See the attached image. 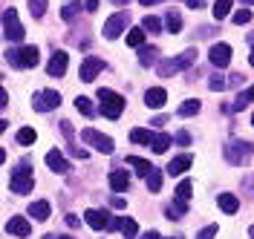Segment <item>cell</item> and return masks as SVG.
Wrapping results in <instances>:
<instances>
[{
	"mask_svg": "<svg viewBox=\"0 0 254 239\" xmlns=\"http://www.w3.org/2000/svg\"><path fill=\"white\" fill-rule=\"evenodd\" d=\"M252 144L243 142V139H231V142L222 147V156H225V161L228 164H234V167H243V164H249V159H252Z\"/></svg>",
	"mask_w": 254,
	"mask_h": 239,
	"instance_id": "2",
	"label": "cell"
},
{
	"mask_svg": "<svg viewBox=\"0 0 254 239\" xmlns=\"http://www.w3.org/2000/svg\"><path fill=\"white\" fill-rule=\"evenodd\" d=\"M104 69V61L101 58H95V55H87L84 61H81V69H78V78L84 81V84H93L95 75Z\"/></svg>",
	"mask_w": 254,
	"mask_h": 239,
	"instance_id": "9",
	"label": "cell"
},
{
	"mask_svg": "<svg viewBox=\"0 0 254 239\" xmlns=\"http://www.w3.org/2000/svg\"><path fill=\"white\" fill-rule=\"evenodd\" d=\"M6 234H12V237L26 239V237L32 234V225H29V219H23V216H12V219L6 222Z\"/></svg>",
	"mask_w": 254,
	"mask_h": 239,
	"instance_id": "14",
	"label": "cell"
},
{
	"mask_svg": "<svg viewBox=\"0 0 254 239\" xmlns=\"http://www.w3.org/2000/svg\"><path fill=\"white\" fill-rule=\"evenodd\" d=\"M243 188H249V191L254 193V176H249V179H243Z\"/></svg>",
	"mask_w": 254,
	"mask_h": 239,
	"instance_id": "48",
	"label": "cell"
},
{
	"mask_svg": "<svg viewBox=\"0 0 254 239\" xmlns=\"http://www.w3.org/2000/svg\"><path fill=\"white\" fill-rule=\"evenodd\" d=\"M139 239H165V237H162L159 231H147V234H142V237H139Z\"/></svg>",
	"mask_w": 254,
	"mask_h": 239,
	"instance_id": "43",
	"label": "cell"
},
{
	"mask_svg": "<svg viewBox=\"0 0 254 239\" xmlns=\"http://www.w3.org/2000/svg\"><path fill=\"white\" fill-rule=\"evenodd\" d=\"M66 225H69V228H78V216H72V213H69V216H66Z\"/></svg>",
	"mask_w": 254,
	"mask_h": 239,
	"instance_id": "47",
	"label": "cell"
},
{
	"mask_svg": "<svg viewBox=\"0 0 254 239\" xmlns=\"http://www.w3.org/2000/svg\"><path fill=\"white\" fill-rule=\"evenodd\" d=\"M193 61H196V49H185L182 55H176V58H171V61H162L156 72H159V78H171V75H176V72L188 69Z\"/></svg>",
	"mask_w": 254,
	"mask_h": 239,
	"instance_id": "3",
	"label": "cell"
},
{
	"mask_svg": "<svg viewBox=\"0 0 254 239\" xmlns=\"http://www.w3.org/2000/svg\"><path fill=\"white\" fill-rule=\"evenodd\" d=\"M211 12H214V17H217V20H222V17H228V15H231V0H217Z\"/></svg>",
	"mask_w": 254,
	"mask_h": 239,
	"instance_id": "32",
	"label": "cell"
},
{
	"mask_svg": "<svg viewBox=\"0 0 254 239\" xmlns=\"http://www.w3.org/2000/svg\"><path fill=\"white\" fill-rule=\"evenodd\" d=\"M237 26H243V23H249L252 20V9H240V12H234V17H231Z\"/></svg>",
	"mask_w": 254,
	"mask_h": 239,
	"instance_id": "40",
	"label": "cell"
},
{
	"mask_svg": "<svg viewBox=\"0 0 254 239\" xmlns=\"http://www.w3.org/2000/svg\"><path fill=\"white\" fill-rule=\"evenodd\" d=\"M110 188L116 193H122L130 188V176H127V170H113L110 173Z\"/></svg>",
	"mask_w": 254,
	"mask_h": 239,
	"instance_id": "20",
	"label": "cell"
},
{
	"mask_svg": "<svg viewBox=\"0 0 254 239\" xmlns=\"http://www.w3.org/2000/svg\"><path fill=\"white\" fill-rule=\"evenodd\" d=\"M252 127H254V115H252Z\"/></svg>",
	"mask_w": 254,
	"mask_h": 239,
	"instance_id": "58",
	"label": "cell"
},
{
	"mask_svg": "<svg viewBox=\"0 0 254 239\" xmlns=\"http://www.w3.org/2000/svg\"><path fill=\"white\" fill-rule=\"evenodd\" d=\"M176 199H182V202H188L190 199V182L188 179H182V182L176 185Z\"/></svg>",
	"mask_w": 254,
	"mask_h": 239,
	"instance_id": "37",
	"label": "cell"
},
{
	"mask_svg": "<svg viewBox=\"0 0 254 239\" xmlns=\"http://www.w3.org/2000/svg\"><path fill=\"white\" fill-rule=\"evenodd\" d=\"M47 164H49V170H52V173H61V176L72 170V164L64 159L61 150H49V153H47Z\"/></svg>",
	"mask_w": 254,
	"mask_h": 239,
	"instance_id": "13",
	"label": "cell"
},
{
	"mask_svg": "<svg viewBox=\"0 0 254 239\" xmlns=\"http://www.w3.org/2000/svg\"><path fill=\"white\" fill-rule=\"evenodd\" d=\"M110 3H116V6H127L130 0H110Z\"/></svg>",
	"mask_w": 254,
	"mask_h": 239,
	"instance_id": "53",
	"label": "cell"
},
{
	"mask_svg": "<svg viewBox=\"0 0 254 239\" xmlns=\"http://www.w3.org/2000/svg\"><path fill=\"white\" fill-rule=\"evenodd\" d=\"M240 81H243V75H231V78H228V87H237Z\"/></svg>",
	"mask_w": 254,
	"mask_h": 239,
	"instance_id": "50",
	"label": "cell"
},
{
	"mask_svg": "<svg viewBox=\"0 0 254 239\" xmlns=\"http://www.w3.org/2000/svg\"><path fill=\"white\" fill-rule=\"evenodd\" d=\"M156 58H159V49L156 47H142V49H139V64H142V66L156 64Z\"/></svg>",
	"mask_w": 254,
	"mask_h": 239,
	"instance_id": "26",
	"label": "cell"
},
{
	"mask_svg": "<svg viewBox=\"0 0 254 239\" xmlns=\"http://www.w3.org/2000/svg\"><path fill=\"white\" fill-rule=\"evenodd\" d=\"M98 101H101V112H104V118H122V112H125V98L119 96V93H113V90H98Z\"/></svg>",
	"mask_w": 254,
	"mask_h": 239,
	"instance_id": "4",
	"label": "cell"
},
{
	"mask_svg": "<svg viewBox=\"0 0 254 239\" xmlns=\"http://www.w3.org/2000/svg\"><path fill=\"white\" fill-rule=\"evenodd\" d=\"M84 6H87V12H95L98 9V0H84Z\"/></svg>",
	"mask_w": 254,
	"mask_h": 239,
	"instance_id": "46",
	"label": "cell"
},
{
	"mask_svg": "<svg viewBox=\"0 0 254 239\" xmlns=\"http://www.w3.org/2000/svg\"><path fill=\"white\" fill-rule=\"evenodd\" d=\"M190 164H193V159H190L188 153H185V156H176V159L168 161V173H171V176H182Z\"/></svg>",
	"mask_w": 254,
	"mask_h": 239,
	"instance_id": "19",
	"label": "cell"
},
{
	"mask_svg": "<svg viewBox=\"0 0 254 239\" xmlns=\"http://www.w3.org/2000/svg\"><path fill=\"white\" fill-rule=\"evenodd\" d=\"M142 6H153V3H159V0H139Z\"/></svg>",
	"mask_w": 254,
	"mask_h": 239,
	"instance_id": "52",
	"label": "cell"
},
{
	"mask_svg": "<svg viewBox=\"0 0 254 239\" xmlns=\"http://www.w3.org/2000/svg\"><path fill=\"white\" fill-rule=\"evenodd\" d=\"M9 104V96H6V90H0V107H6Z\"/></svg>",
	"mask_w": 254,
	"mask_h": 239,
	"instance_id": "51",
	"label": "cell"
},
{
	"mask_svg": "<svg viewBox=\"0 0 254 239\" xmlns=\"http://www.w3.org/2000/svg\"><path fill=\"white\" fill-rule=\"evenodd\" d=\"M165 26H168V32H171V35L182 32V15H179V12H174V9H171V12L165 15Z\"/></svg>",
	"mask_w": 254,
	"mask_h": 239,
	"instance_id": "25",
	"label": "cell"
},
{
	"mask_svg": "<svg viewBox=\"0 0 254 239\" xmlns=\"http://www.w3.org/2000/svg\"><path fill=\"white\" fill-rule=\"evenodd\" d=\"M49 213H52V207H49L47 199H38V202L29 205V216H35V222H47Z\"/></svg>",
	"mask_w": 254,
	"mask_h": 239,
	"instance_id": "18",
	"label": "cell"
},
{
	"mask_svg": "<svg viewBox=\"0 0 254 239\" xmlns=\"http://www.w3.org/2000/svg\"><path fill=\"white\" fill-rule=\"evenodd\" d=\"M75 110L81 112V115H93V101H90V98H84V96H78L75 98Z\"/></svg>",
	"mask_w": 254,
	"mask_h": 239,
	"instance_id": "34",
	"label": "cell"
},
{
	"mask_svg": "<svg viewBox=\"0 0 254 239\" xmlns=\"http://www.w3.org/2000/svg\"><path fill=\"white\" fill-rule=\"evenodd\" d=\"M249 64H252V66H254V49H252V55H249Z\"/></svg>",
	"mask_w": 254,
	"mask_h": 239,
	"instance_id": "55",
	"label": "cell"
},
{
	"mask_svg": "<svg viewBox=\"0 0 254 239\" xmlns=\"http://www.w3.org/2000/svg\"><path fill=\"white\" fill-rule=\"evenodd\" d=\"M165 101H168V93H165L162 87H153V90H147V93H144V104H147L150 110L165 107Z\"/></svg>",
	"mask_w": 254,
	"mask_h": 239,
	"instance_id": "16",
	"label": "cell"
},
{
	"mask_svg": "<svg viewBox=\"0 0 254 239\" xmlns=\"http://www.w3.org/2000/svg\"><path fill=\"white\" fill-rule=\"evenodd\" d=\"M6 64H12L15 69H32V66L41 64V52H38V47L9 49V52H6Z\"/></svg>",
	"mask_w": 254,
	"mask_h": 239,
	"instance_id": "1",
	"label": "cell"
},
{
	"mask_svg": "<svg viewBox=\"0 0 254 239\" xmlns=\"http://www.w3.org/2000/svg\"><path fill=\"white\" fill-rule=\"evenodd\" d=\"M78 9H81V3H66V6H64V12H61V17H64V20H72V17L78 15Z\"/></svg>",
	"mask_w": 254,
	"mask_h": 239,
	"instance_id": "39",
	"label": "cell"
},
{
	"mask_svg": "<svg viewBox=\"0 0 254 239\" xmlns=\"http://www.w3.org/2000/svg\"><path fill=\"white\" fill-rule=\"evenodd\" d=\"M153 136H156V133H150V130H144V127L130 130V142H136V144H150Z\"/></svg>",
	"mask_w": 254,
	"mask_h": 239,
	"instance_id": "27",
	"label": "cell"
},
{
	"mask_svg": "<svg viewBox=\"0 0 254 239\" xmlns=\"http://www.w3.org/2000/svg\"><path fill=\"white\" fill-rule=\"evenodd\" d=\"M176 144H182V147H188V144H190V136L185 133V130H182V133H176Z\"/></svg>",
	"mask_w": 254,
	"mask_h": 239,
	"instance_id": "42",
	"label": "cell"
},
{
	"mask_svg": "<svg viewBox=\"0 0 254 239\" xmlns=\"http://www.w3.org/2000/svg\"><path fill=\"white\" fill-rule=\"evenodd\" d=\"M17 144H35V139H38V133H35V130L32 127H20L17 130Z\"/></svg>",
	"mask_w": 254,
	"mask_h": 239,
	"instance_id": "33",
	"label": "cell"
},
{
	"mask_svg": "<svg viewBox=\"0 0 254 239\" xmlns=\"http://www.w3.org/2000/svg\"><path fill=\"white\" fill-rule=\"evenodd\" d=\"M69 153H72V156H75V159H87V150H81V147H72V150H69Z\"/></svg>",
	"mask_w": 254,
	"mask_h": 239,
	"instance_id": "44",
	"label": "cell"
},
{
	"mask_svg": "<svg viewBox=\"0 0 254 239\" xmlns=\"http://www.w3.org/2000/svg\"><path fill=\"white\" fill-rule=\"evenodd\" d=\"M147 191H150V193L162 191V170H153V173L147 176Z\"/></svg>",
	"mask_w": 254,
	"mask_h": 239,
	"instance_id": "35",
	"label": "cell"
},
{
	"mask_svg": "<svg viewBox=\"0 0 254 239\" xmlns=\"http://www.w3.org/2000/svg\"><path fill=\"white\" fill-rule=\"evenodd\" d=\"M199 110H202V104H199L196 98H188L185 104H179V115H182V118H188V115H196Z\"/></svg>",
	"mask_w": 254,
	"mask_h": 239,
	"instance_id": "28",
	"label": "cell"
},
{
	"mask_svg": "<svg viewBox=\"0 0 254 239\" xmlns=\"http://www.w3.org/2000/svg\"><path fill=\"white\" fill-rule=\"evenodd\" d=\"M44 239H72V237H52V234H49V237H44Z\"/></svg>",
	"mask_w": 254,
	"mask_h": 239,
	"instance_id": "54",
	"label": "cell"
},
{
	"mask_svg": "<svg viewBox=\"0 0 254 239\" xmlns=\"http://www.w3.org/2000/svg\"><path fill=\"white\" fill-rule=\"evenodd\" d=\"M142 29L144 32H150V35H156V32H162V20L153 17V15H144L142 17Z\"/></svg>",
	"mask_w": 254,
	"mask_h": 239,
	"instance_id": "30",
	"label": "cell"
},
{
	"mask_svg": "<svg viewBox=\"0 0 254 239\" xmlns=\"http://www.w3.org/2000/svg\"><path fill=\"white\" fill-rule=\"evenodd\" d=\"M254 101V87H249V90H243L237 98H234V104H231V110L234 112H240V110H246L249 104Z\"/></svg>",
	"mask_w": 254,
	"mask_h": 239,
	"instance_id": "23",
	"label": "cell"
},
{
	"mask_svg": "<svg viewBox=\"0 0 254 239\" xmlns=\"http://www.w3.org/2000/svg\"><path fill=\"white\" fill-rule=\"evenodd\" d=\"M217 202H220V207L225 210V213H237V210H240V199L234 196V193H220V199H217Z\"/></svg>",
	"mask_w": 254,
	"mask_h": 239,
	"instance_id": "22",
	"label": "cell"
},
{
	"mask_svg": "<svg viewBox=\"0 0 254 239\" xmlns=\"http://www.w3.org/2000/svg\"><path fill=\"white\" fill-rule=\"evenodd\" d=\"M122 234H125V239H136L139 237V225L133 222V219H127V216H122V228H119Z\"/></svg>",
	"mask_w": 254,
	"mask_h": 239,
	"instance_id": "29",
	"label": "cell"
},
{
	"mask_svg": "<svg viewBox=\"0 0 254 239\" xmlns=\"http://www.w3.org/2000/svg\"><path fill=\"white\" fill-rule=\"evenodd\" d=\"M171 144H174V139H171L168 133H156V136H153V142H150V147H153V153H165Z\"/></svg>",
	"mask_w": 254,
	"mask_h": 239,
	"instance_id": "24",
	"label": "cell"
},
{
	"mask_svg": "<svg viewBox=\"0 0 254 239\" xmlns=\"http://www.w3.org/2000/svg\"><path fill=\"white\" fill-rule=\"evenodd\" d=\"M214 237H217V225H208V228H202L196 234V239H214Z\"/></svg>",
	"mask_w": 254,
	"mask_h": 239,
	"instance_id": "41",
	"label": "cell"
},
{
	"mask_svg": "<svg viewBox=\"0 0 254 239\" xmlns=\"http://www.w3.org/2000/svg\"><path fill=\"white\" fill-rule=\"evenodd\" d=\"M66 66H69V55H66V52H55V55H52V61L47 64L49 78H61L64 72H66Z\"/></svg>",
	"mask_w": 254,
	"mask_h": 239,
	"instance_id": "12",
	"label": "cell"
},
{
	"mask_svg": "<svg viewBox=\"0 0 254 239\" xmlns=\"http://www.w3.org/2000/svg\"><path fill=\"white\" fill-rule=\"evenodd\" d=\"M165 213H168V219L174 222V219H182L185 213H188V202H182V199H174L171 205L165 207Z\"/></svg>",
	"mask_w": 254,
	"mask_h": 239,
	"instance_id": "21",
	"label": "cell"
},
{
	"mask_svg": "<svg viewBox=\"0 0 254 239\" xmlns=\"http://www.w3.org/2000/svg\"><path fill=\"white\" fill-rule=\"evenodd\" d=\"M228 87V81L222 78V75H211V81H208V90H214V93H222Z\"/></svg>",
	"mask_w": 254,
	"mask_h": 239,
	"instance_id": "38",
	"label": "cell"
},
{
	"mask_svg": "<svg viewBox=\"0 0 254 239\" xmlns=\"http://www.w3.org/2000/svg\"><path fill=\"white\" fill-rule=\"evenodd\" d=\"M188 6H190V9H202V6H205V0H188Z\"/></svg>",
	"mask_w": 254,
	"mask_h": 239,
	"instance_id": "49",
	"label": "cell"
},
{
	"mask_svg": "<svg viewBox=\"0 0 254 239\" xmlns=\"http://www.w3.org/2000/svg\"><path fill=\"white\" fill-rule=\"evenodd\" d=\"M127 167H133V170H136L139 176H144V179L156 170V167H153L147 159H142V156H127Z\"/></svg>",
	"mask_w": 254,
	"mask_h": 239,
	"instance_id": "17",
	"label": "cell"
},
{
	"mask_svg": "<svg viewBox=\"0 0 254 239\" xmlns=\"http://www.w3.org/2000/svg\"><path fill=\"white\" fill-rule=\"evenodd\" d=\"M110 205H113V207H125L127 202L122 199V196H113V199H110Z\"/></svg>",
	"mask_w": 254,
	"mask_h": 239,
	"instance_id": "45",
	"label": "cell"
},
{
	"mask_svg": "<svg viewBox=\"0 0 254 239\" xmlns=\"http://www.w3.org/2000/svg\"><path fill=\"white\" fill-rule=\"evenodd\" d=\"M127 20H130V15H127V12H119V15H113L110 20L104 23V38H107V41H116V38H119V35L127 29Z\"/></svg>",
	"mask_w": 254,
	"mask_h": 239,
	"instance_id": "10",
	"label": "cell"
},
{
	"mask_svg": "<svg viewBox=\"0 0 254 239\" xmlns=\"http://www.w3.org/2000/svg\"><path fill=\"white\" fill-rule=\"evenodd\" d=\"M81 139L90 144V147H95L98 153H104V156H110L113 150H116V144H113L110 136H101V133H98V130H93V127L81 130Z\"/></svg>",
	"mask_w": 254,
	"mask_h": 239,
	"instance_id": "7",
	"label": "cell"
},
{
	"mask_svg": "<svg viewBox=\"0 0 254 239\" xmlns=\"http://www.w3.org/2000/svg\"><path fill=\"white\" fill-rule=\"evenodd\" d=\"M32 107L38 112L58 110V107H61V96H58L55 90H41V93H35V98H32Z\"/></svg>",
	"mask_w": 254,
	"mask_h": 239,
	"instance_id": "8",
	"label": "cell"
},
{
	"mask_svg": "<svg viewBox=\"0 0 254 239\" xmlns=\"http://www.w3.org/2000/svg\"><path fill=\"white\" fill-rule=\"evenodd\" d=\"M23 35L26 29L20 26V20H17V9H3V38L9 41V44H20L23 41Z\"/></svg>",
	"mask_w": 254,
	"mask_h": 239,
	"instance_id": "5",
	"label": "cell"
},
{
	"mask_svg": "<svg viewBox=\"0 0 254 239\" xmlns=\"http://www.w3.org/2000/svg\"><path fill=\"white\" fill-rule=\"evenodd\" d=\"M243 3H254V0H243Z\"/></svg>",
	"mask_w": 254,
	"mask_h": 239,
	"instance_id": "57",
	"label": "cell"
},
{
	"mask_svg": "<svg viewBox=\"0 0 254 239\" xmlns=\"http://www.w3.org/2000/svg\"><path fill=\"white\" fill-rule=\"evenodd\" d=\"M32 188H35V176H32V170L26 164H20L15 173H12V179H9V191L17 193V196H23V193H32Z\"/></svg>",
	"mask_w": 254,
	"mask_h": 239,
	"instance_id": "6",
	"label": "cell"
},
{
	"mask_svg": "<svg viewBox=\"0 0 254 239\" xmlns=\"http://www.w3.org/2000/svg\"><path fill=\"white\" fill-rule=\"evenodd\" d=\"M29 12H32L35 20L44 17V12H47V0H29Z\"/></svg>",
	"mask_w": 254,
	"mask_h": 239,
	"instance_id": "36",
	"label": "cell"
},
{
	"mask_svg": "<svg viewBox=\"0 0 254 239\" xmlns=\"http://www.w3.org/2000/svg\"><path fill=\"white\" fill-rule=\"evenodd\" d=\"M208 61L217 66V69H225V66L231 64V47L228 44H214L211 52H208Z\"/></svg>",
	"mask_w": 254,
	"mask_h": 239,
	"instance_id": "11",
	"label": "cell"
},
{
	"mask_svg": "<svg viewBox=\"0 0 254 239\" xmlns=\"http://www.w3.org/2000/svg\"><path fill=\"white\" fill-rule=\"evenodd\" d=\"M144 29H130L127 32V47H136V49H142L144 47Z\"/></svg>",
	"mask_w": 254,
	"mask_h": 239,
	"instance_id": "31",
	"label": "cell"
},
{
	"mask_svg": "<svg viewBox=\"0 0 254 239\" xmlns=\"http://www.w3.org/2000/svg\"><path fill=\"white\" fill-rule=\"evenodd\" d=\"M84 222L90 225L93 231H107L110 216H107V213H101V210H95V207H90V210H84Z\"/></svg>",
	"mask_w": 254,
	"mask_h": 239,
	"instance_id": "15",
	"label": "cell"
},
{
	"mask_svg": "<svg viewBox=\"0 0 254 239\" xmlns=\"http://www.w3.org/2000/svg\"><path fill=\"white\" fill-rule=\"evenodd\" d=\"M249 237H252V239H254V225H252V228H249Z\"/></svg>",
	"mask_w": 254,
	"mask_h": 239,
	"instance_id": "56",
	"label": "cell"
}]
</instances>
